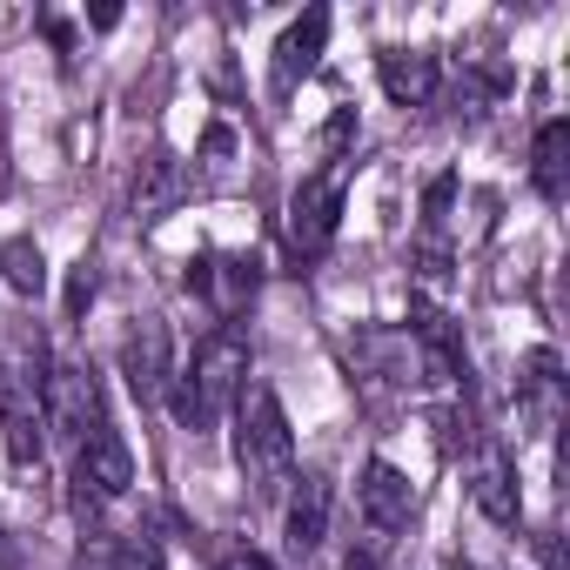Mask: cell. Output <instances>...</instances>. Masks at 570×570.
<instances>
[{"mask_svg":"<svg viewBox=\"0 0 570 570\" xmlns=\"http://www.w3.org/2000/svg\"><path fill=\"white\" fill-rule=\"evenodd\" d=\"M242 383H248V343H242L235 323H222L215 336H202V350L188 356V370H181V383H175V416H181V430H215V423L235 410Z\"/></svg>","mask_w":570,"mask_h":570,"instance_id":"cell-2","label":"cell"},{"mask_svg":"<svg viewBox=\"0 0 570 570\" xmlns=\"http://www.w3.org/2000/svg\"><path fill=\"white\" fill-rule=\"evenodd\" d=\"M530 181H537L543 202H563V188H570V121H543V128H537Z\"/></svg>","mask_w":570,"mask_h":570,"instance_id":"cell-13","label":"cell"},{"mask_svg":"<svg viewBox=\"0 0 570 570\" xmlns=\"http://www.w3.org/2000/svg\"><path fill=\"white\" fill-rule=\"evenodd\" d=\"M356 503H363V517H370V530H383V537H396L403 523H410V510H416V497H410V476L396 470V463H363V483H356Z\"/></svg>","mask_w":570,"mask_h":570,"instance_id":"cell-8","label":"cell"},{"mask_svg":"<svg viewBox=\"0 0 570 570\" xmlns=\"http://www.w3.org/2000/svg\"><path fill=\"white\" fill-rule=\"evenodd\" d=\"M350 135H356V108H336V115H330V128H323V148H330V155H343V141H350Z\"/></svg>","mask_w":570,"mask_h":570,"instance_id":"cell-20","label":"cell"},{"mask_svg":"<svg viewBox=\"0 0 570 570\" xmlns=\"http://www.w3.org/2000/svg\"><path fill=\"white\" fill-rule=\"evenodd\" d=\"M121 370H128V390L135 396H161L168 390V330L161 323H141L121 350Z\"/></svg>","mask_w":570,"mask_h":570,"instance_id":"cell-10","label":"cell"},{"mask_svg":"<svg viewBox=\"0 0 570 570\" xmlns=\"http://www.w3.org/2000/svg\"><path fill=\"white\" fill-rule=\"evenodd\" d=\"M95 303V262H75V275H68V316H81Z\"/></svg>","mask_w":570,"mask_h":570,"instance_id":"cell-19","label":"cell"},{"mask_svg":"<svg viewBox=\"0 0 570 570\" xmlns=\"http://www.w3.org/2000/svg\"><path fill=\"white\" fill-rule=\"evenodd\" d=\"M376 75H383V95H390L396 108H423V101L436 95V55H423V48H390V55H376Z\"/></svg>","mask_w":570,"mask_h":570,"instance_id":"cell-9","label":"cell"},{"mask_svg":"<svg viewBox=\"0 0 570 570\" xmlns=\"http://www.w3.org/2000/svg\"><path fill=\"white\" fill-rule=\"evenodd\" d=\"M450 195H456V175H450V168H443V175H436V181H430V188H423V215H430V228H436V222H443V215H450Z\"/></svg>","mask_w":570,"mask_h":570,"instance_id":"cell-18","label":"cell"},{"mask_svg":"<svg viewBox=\"0 0 570 570\" xmlns=\"http://www.w3.org/2000/svg\"><path fill=\"white\" fill-rule=\"evenodd\" d=\"M235 463L262 503H282L296 483V436H289L282 396L268 383H242V396H235Z\"/></svg>","mask_w":570,"mask_h":570,"instance_id":"cell-1","label":"cell"},{"mask_svg":"<svg viewBox=\"0 0 570 570\" xmlns=\"http://www.w3.org/2000/svg\"><path fill=\"white\" fill-rule=\"evenodd\" d=\"M330 530V476L309 470L303 483H289V543L296 550H316Z\"/></svg>","mask_w":570,"mask_h":570,"instance_id":"cell-14","label":"cell"},{"mask_svg":"<svg viewBox=\"0 0 570 570\" xmlns=\"http://www.w3.org/2000/svg\"><path fill=\"white\" fill-rule=\"evenodd\" d=\"M128 490H135V456H128V443H121L108 423L88 430V436L75 443V503L95 510V503L128 497Z\"/></svg>","mask_w":570,"mask_h":570,"instance_id":"cell-4","label":"cell"},{"mask_svg":"<svg viewBox=\"0 0 570 570\" xmlns=\"http://www.w3.org/2000/svg\"><path fill=\"white\" fill-rule=\"evenodd\" d=\"M181 195V175H175V161H148V181H135V215L141 222H155L168 202Z\"/></svg>","mask_w":570,"mask_h":570,"instance_id":"cell-17","label":"cell"},{"mask_svg":"<svg viewBox=\"0 0 570 570\" xmlns=\"http://www.w3.org/2000/svg\"><path fill=\"white\" fill-rule=\"evenodd\" d=\"M41 423L55 436H68V443H81L88 430H101V383H95V370L55 363L41 376Z\"/></svg>","mask_w":570,"mask_h":570,"instance_id":"cell-3","label":"cell"},{"mask_svg":"<svg viewBox=\"0 0 570 570\" xmlns=\"http://www.w3.org/2000/svg\"><path fill=\"white\" fill-rule=\"evenodd\" d=\"M228 570H275V563H268V557H255V550H248V557H235V563H228Z\"/></svg>","mask_w":570,"mask_h":570,"instance_id":"cell-22","label":"cell"},{"mask_svg":"<svg viewBox=\"0 0 570 570\" xmlns=\"http://www.w3.org/2000/svg\"><path fill=\"white\" fill-rule=\"evenodd\" d=\"M0 282H8L14 296H41L48 289V255L35 235H8L0 242Z\"/></svg>","mask_w":570,"mask_h":570,"instance_id":"cell-15","label":"cell"},{"mask_svg":"<svg viewBox=\"0 0 570 570\" xmlns=\"http://www.w3.org/2000/svg\"><path fill=\"white\" fill-rule=\"evenodd\" d=\"M470 497H476V510L490 517V523H503V530H517V517H523V503H517V470L490 450L476 470H470Z\"/></svg>","mask_w":570,"mask_h":570,"instance_id":"cell-11","label":"cell"},{"mask_svg":"<svg viewBox=\"0 0 570 570\" xmlns=\"http://www.w3.org/2000/svg\"><path fill=\"white\" fill-rule=\"evenodd\" d=\"M323 48H330V8H309L289 35L275 41V95H296V88L316 75Z\"/></svg>","mask_w":570,"mask_h":570,"instance_id":"cell-7","label":"cell"},{"mask_svg":"<svg viewBox=\"0 0 570 570\" xmlns=\"http://www.w3.org/2000/svg\"><path fill=\"white\" fill-rule=\"evenodd\" d=\"M115 570H161V557H155V543H128Z\"/></svg>","mask_w":570,"mask_h":570,"instance_id":"cell-21","label":"cell"},{"mask_svg":"<svg viewBox=\"0 0 570 570\" xmlns=\"http://www.w3.org/2000/svg\"><path fill=\"white\" fill-rule=\"evenodd\" d=\"M41 396L28 376H0V443H8V463L35 470L41 463Z\"/></svg>","mask_w":570,"mask_h":570,"instance_id":"cell-6","label":"cell"},{"mask_svg":"<svg viewBox=\"0 0 570 570\" xmlns=\"http://www.w3.org/2000/svg\"><path fill=\"white\" fill-rule=\"evenodd\" d=\"M188 289H202L222 316H235L255 296V262H188Z\"/></svg>","mask_w":570,"mask_h":570,"instance_id":"cell-12","label":"cell"},{"mask_svg":"<svg viewBox=\"0 0 570 570\" xmlns=\"http://www.w3.org/2000/svg\"><path fill=\"white\" fill-rule=\"evenodd\" d=\"M343 570H376V557H370V550H350V563H343Z\"/></svg>","mask_w":570,"mask_h":570,"instance_id":"cell-23","label":"cell"},{"mask_svg":"<svg viewBox=\"0 0 570 570\" xmlns=\"http://www.w3.org/2000/svg\"><path fill=\"white\" fill-rule=\"evenodd\" d=\"M336 215H343V175L330 168V175H316V181L296 188V208H289V242H296V255H323L330 235H336Z\"/></svg>","mask_w":570,"mask_h":570,"instance_id":"cell-5","label":"cell"},{"mask_svg":"<svg viewBox=\"0 0 570 570\" xmlns=\"http://www.w3.org/2000/svg\"><path fill=\"white\" fill-rule=\"evenodd\" d=\"M523 390H530V416H537V430H550V423H557V356H550V350L530 356Z\"/></svg>","mask_w":570,"mask_h":570,"instance_id":"cell-16","label":"cell"}]
</instances>
